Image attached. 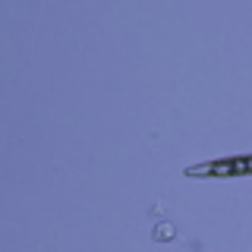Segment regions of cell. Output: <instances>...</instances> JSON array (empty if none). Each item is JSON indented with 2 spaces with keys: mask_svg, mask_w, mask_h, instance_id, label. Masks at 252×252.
I'll return each instance as SVG.
<instances>
[{
  "mask_svg": "<svg viewBox=\"0 0 252 252\" xmlns=\"http://www.w3.org/2000/svg\"><path fill=\"white\" fill-rule=\"evenodd\" d=\"M192 180H227V177H252V152L246 155H230V158H218V161H205L192 164L183 170Z\"/></svg>",
  "mask_w": 252,
  "mask_h": 252,
  "instance_id": "cell-1",
  "label": "cell"
}]
</instances>
